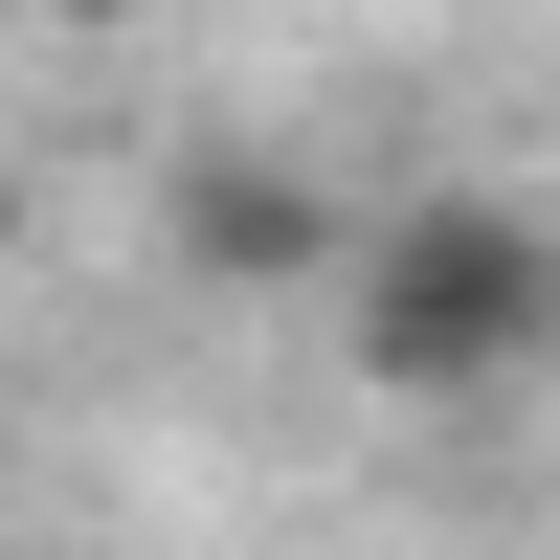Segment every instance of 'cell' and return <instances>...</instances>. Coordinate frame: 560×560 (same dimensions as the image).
Returning a JSON list of instances; mask_svg holds the SVG:
<instances>
[{
  "label": "cell",
  "instance_id": "obj_1",
  "mask_svg": "<svg viewBox=\"0 0 560 560\" xmlns=\"http://www.w3.org/2000/svg\"><path fill=\"white\" fill-rule=\"evenodd\" d=\"M337 359L382 404H516V382H560V224L493 202V179L382 202L359 269H337Z\"/></svg>",
  "mask_w": 560,
  "mask_h": 560
},
{
  "label": "cell",
  "instance_id": "obj_2",
  "mask_svg": "<svg viewBox=\"0 0 560 560\" xmlns=\"http://www.w3.org/2000/svg\"><path fill=\"white\" fill-rule=\"evenodd\" d=\"M158 224H179V269H202V292H337V269H359V224H337V179H292V158H247V135H202Z\"/></svg>",
  "mask_w": 560,
  "mask_h": 560
}]
</instances>
